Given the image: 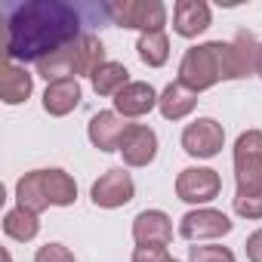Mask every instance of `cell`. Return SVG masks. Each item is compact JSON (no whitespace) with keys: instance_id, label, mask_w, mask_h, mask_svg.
<instances>
[{"instance_id":"obj_1","label":"cell","mask_w":262,"mask_h":262,"mask_svg":"<svg viewBox=\"0 0 262 262\" xmlns=\"http://www.w3.org/2000/svg\"><path fill=\"white\" fill-rule=\"evenodd\" d=\"M83 19L65 0H28L7 10V62H43L62 47L74 43Z\"/></svg>"},{"instance_id":"obj_2","label":"cell","mask_w":262,"mask_h":262,"mask_svg":"<svg viewBox=\"0 0 262 262\" xmlns=\"http://www.w3.org/2000/svg\"><path fill=\"white\" fill-rule=\"evenodd\" d=\"M105 62L108 59H105L102 40L96 34H80L74 43H68L59 53H53L43 62H37L34 71H37V77H43L47 83H53V80H62V77H80V74L93 77V71L99 65H105Z\"/></svg>"},{"instance_id":"obj_3","label":"cell","mask_w":262,"mask_h":262,"mask_svg":"<svg viewBox=\"0 0 262 262\" xmlns=\"http://www.w3.org/2000/svg\"><path fill=\"white\" fill-rule=\"evenodd\" d=\"M179 80L194 93H204L219 80H231V43L210 40L191 47L179 62Z\"/></svg>"},{"instance_id":"obj_4","label":"cell","mask_w":262,"mask_h":262,"mask_svg":"<svg viewBox=\"0 0 262 262\" xmlns=\"http://www.w3.org/2000/svg\"><path fill=\"white\" fill-rule=\"evenodd\" d=\"M237 194H262V129H247L234 142Z\"/></svg>"},{"instance_id":"obj_5","label":"cell","mask_w":262,"mask_h":262,"mask_svg":"<svg viewBox=\"0 0 262 262\" xmlns=\"http://www.w3.org/2000/svg\"><path fill=\"white\" fill-rule=\"evenodd\" d=\"M114 25L120 28H133V31H164L167 25V7L161 0H117V4L105 7Z\"/></svg>"},{"instance_id":"obj_6","label":"cell","mask_w":262,"mask_h":262,"mask_svg":"<svg viewBox=\"0 0 262 262\" xmlns=\"http://www.w3.org/2000/svg\"><path fill=\"white\" fill-rule=\"evenodd\" d=\"M90 198L102 210H117V207H123V204H129L136 198V182H133V176H129L123 167H114V170L102 173L93 182Z\"/></svg>"},{"instance_id":"obj_7","label":"cell","mask_w":262,"mask_h":262,"mask_svg":"<svg viewBox=\"0 0 262 262\" xmlns=\"http://www.w3.org/2000/svg\"><path fill=\"white\" fill-rule=\"evenodd\" d=\"M222 145H225V129L213 117H198L194 123H188L182 129V148L191 158H204V161L216 158L222 151Z\"/></svg>"},{"instance_id":"obj_8","label":"cell","mask_w":262,"mask_h":262,"mask_svg":"<svg viewBox=\"0 0 262 262\" xmlns=\"http://www.w3.org/2000/svg\"><path fill=\"white\" fill-rule=\"evenodd\" d=\"M219 191L222 179L210 167H185L176 176V198L185 204H210L213 198H219Z\"/></svg>"},{"instance_id":"obj_9","label":"cell","mask_w":262,"mask_h":262,"mask_svg":"<svg viewBox=\"0 0 262 262\" xmlns=\"http://www.w3.org/2000/svg\"><path fill=\"white\" fill-rule=\"evenodd\" d=\"M231 231V219L222 213V210H213V207H198V210H188L182 219H179V234L191 244L198 241H210V237H222Z\"/></svg>"},{"instance_id":"obj_10","label":"cell","mask_w":262,"mask_h":262,"mask_svg":"<svg viewBox=\"0 0 262 262\" xmlns=\"http://www.w3.org/2000/svg\"><path fill=\"white\" fill-rule=\"evenodd\" d=\"M120 155L126 167H148L158 158V133L145 123H129L120 139Z\"/></svg>"},{"instance_id":"obj_11","label":"cell","mask_w":262,"mask_h":262,"mask_svg":"<svg viewBox=\"0 0 262 262\" xmlns=\"http://www.w3.org/2000/svg\"><path fill=\"white\" fill-rule=\"evenodd\" d=\"M133 241L139 247H167L173 241V219L164 210H142L133 219Z\"/></svg>"},{"instance_id":"obj_12","label":"cell","mask_w":262,"mask_h":262,"mask_svg":"<svg viewBox=\"0 0 262 262\" xmlns=\"http://www.w3.org/2000/svg\"><path fill=\"white\" fill-rule=\"evenodd\" d=\"M126 126L129 123H123V117L117 111H99L90 117L86 136L99 151H120V139L126 133Z\"/></svg>"},{"instance_id":"obj_13","label":"cell","mask_w":262,"mask_h":262,"mask_svg":"<svg viewBox=\"0 0 262 262\" xmlns=\"http://www.w3.org/2000/svg\"><path fill=\"white\" fill-rule=\"evenodd\" d=\"M158 93H155V86L151 83H145V80H129L117 96H114V111L120 114V117H142V114H148L155 105H158Z\"/></svg>"},{"instance_id":"obj_14","label":"cell","mask_w":262,"mask_h":262,"mask_svg":"<svg viewBox=\"0 0 262 262\" xmlns=\"http://www.w3.org/2000/svg\"><path fill=\"white\" fill-rule=\"evenodd\" d=\"M210 7L204 4V0H179V4L173 7V31L179 37H198L210 28Z\"/></svg>"},{"instance_id":"obj_15","label":"cell","mask_w":262,"mask_h":262,"mask_svg":"<svg viewBox=\"0 0 262 262\" xmlns=\"http://www.w3.org/2000/svg\"><path fill=\"white\" fill-rule=\"evenodd\" d=\"M80 96H83V90H80L77 77L53 80V83H47V90H43V111H47L50 117H65V114H71V111L80 105Z\"/></svg>"},{"instance_id":"obj_16","label":"cell","mask_w":262,"mask_h":262,"mask_svg":"<svg viewBox=\"0 0 262 262\" xmlns=\"http://www.w3.org/2000/svg\"><path fill=\"white\" fill-rule=\"evenodd\" d=\"M231 43V80H244L250 74H256L259 65V40L250 31H237Z\"/></svg>"},{"instance_id":"obj_17","label":"cell","mask_w":262,"mask_h":262,"mask_svg":"<svg viewBox=\"0 0 262 262\" xmlns=\"http://www.w3.org/2000/svg\"><path fill=\"white\" fill-rule=\"evenodd\" d=\"M158 108H161V114L167 120H182L198 108V93L188 90L182 80H173V83L164 86V93L158 99Z\"/></svg>"},{"instance_id":"obj_18","label":"cell","mask_w":262,"mask_h":262,"mask_svg":"<svg viewBox=\"0 0 262 262\" xmlns=\"http://www.w3.org/2000/svg\"><path fill=\"white\" fill-rule=\"evenodd\" d=\"M0 74H4V77H0V96H4L7 105H22V102L31 96V90H34V74H28L25 65L7 62Z\"/></svg>"},{"instance_id":"obj_19","label":"cell","mask_w":262,"mask_h":262,"mask_svg":"<svg viewBox=\"0 0 262 262\" xmlns=\"http://www.w3.org/2000/svg\"><path fill=\"white\" fill-rule=\"evenodd\" d=\"M16 201H19V207L31 210V213H37V216L50 207L47 185H43V170H31V173H25V176L16 182Z\"/></svg>"},{"instance_id":"obj_20","label":"cell","mask_w":262,"mask_h":262,"mask_svg":"<svg viewBox=\"0 0 262 262\" xmlns=\"http://www.w3.org/2000/svg\"><path fill=\"white\" fill-rule=\"evenodd\" d=\"M43 185H47V198H50V207H71L77 201V182L53 167V170H43Z\"/></svg>"},{"instance_id":"obj_21","label":"cell","mask_w":262,"mask_h":262,"mask_svg":"<svg viewBox=\"0 0 262 262\" xmlns=\"http://www.w3.org/2000/svg\"><path fill=\"white\" fill-rule=\"evenodd\" d=\"M4 231H7V237H13V241H19V244H28V241L37 237L40 219H37V213H31V210H25V207H13V210H7V216H4Z\"/></svg>"},{"instance_id":"obj_22","label":"cell","mask_w":262,"mask_h":262,"mask_svg":"<svg viewBox=\"0 0 262 262\" xmlns=\"http://www.w3.org/2000/svg\"><path fill=\"white\" fill-rule=\"evenodd\" d=\"M93 90L99 96H117L126 83H129V71L120 65V62H105L93 71Z\"/></svg>"},{"instance_id":"obj_23","label":"cell","mask_w":262,"mask_h":262,"mask_svg":"<svg viewBox=\"0 0 262 262\" xmlns=\"http://www.w3.org/2000/svg\"><path fill=\"white\" fill-rule=\"evenodd\" d=\"M136 50H139V59H142L148 68H161V65H167V59H170V37H167L164 31L139 34Z\"/></svg>"},{"instance_id":"obj_24","label":"cell","mask_w":262,"mask_h":262,"mask_svg":"<svg viewBox=\"0 0 262 262\" xmlns=\"http://www.w3.org/2000/svg\"><path fill=\"white\" fill-rule=\"evenodd\" d=\"M188 262H234V253L219 244H198V247H191Z\"/></svg>"},{"instance_id":"obj_25","label":"cell","mask_w":262,"mask_h":262,"mask_svg":"<svg viewBox=\"0 0 262 262\" xmlns=\"http://www.w3.org/2000/svg\"><path fill=\"white\" fill-rule=\"evenodd\" d=\"M234 213L241 219H262V194H234Z\"/></svg>"},{"instance_id":"obj_26","label":"cell","mask_w":262,"mask_h":262,"mask_svg":"<svg viewBox=\"0 0 262 262\" xmlns=\"http://www.w3.org/2000/svg\"><path fill=\"white\" fill-rule=\"evenodd\" d=\"M34 262H77V259H74V253H71L65 244L53 241V244H43V247L34 253Z\"/></svg>"},{"instance_id":"obj_27","label":"cell","mask_w":262,"mask_h":262,"mask_svg":"<svg viewBox=\"0 0 262 262\" xmlns=\"http://www.w3.org/2000/svg\"><path fill=\"white\" fill-rule=\"evenodd\" d=\"M133 262H170V253L167 247H136Z\"/></svg>"},{"instance_id":"obj_28","label":"cell","mask_w":262,"mask_h":262,"mask_svg":"<svg viewBox=\"0 0 262 262\" xmlns=\"http://www.w3.org/2000/svg\"><path fill=\"white\" fill-rule=\"evenodd\" d=\"M244 247H247V259H250V262H262V228L253 231Z\"/></svg>"},{"instance_id":"obj_29","label":"cell","mask_w":262,"mask_h":262,"mask_svg":"<svg viewBox=\"0 0 262 262\" xmlns=\"http://www.w3.org/2000/svg\"><path fill=\"white\" fill-rule=\"evenodd\" d=\"M256 74L262 77V43H259V65H256Z\"/></svg>"},{"instance_id":"obj_30","label":"cell","mask_w":262,"mask_h":262,"mask_svg":"<svg viewBox=\"0 0 262 262\" xmlns=\"http://www.w3.org/2000/svg\"><path fill=\"white\" fill-rule=\"evenodd\" d=\"M170 262H179V259H170Z\"/></svg>"}]
</instances>
